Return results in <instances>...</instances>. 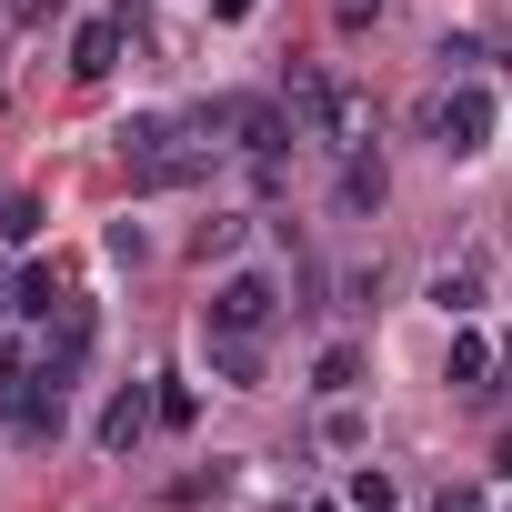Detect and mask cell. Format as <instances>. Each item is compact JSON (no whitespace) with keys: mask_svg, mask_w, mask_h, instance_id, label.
<instances>
[{"mask_svg":"<svg viewBox=\"0 0 512 512\" xmlns=\"http://www.w3.org/2000/svg\"><path fill=\"white\" fill-rule=\"evenodd\" d=\"M211 131L201 121H161V111H141V121H121V161H131V191H201L211 181Z\"/></svg>","mask_w":512,"mask_h":512,"instance_id":"6da1fadb","label":"cell"},{"mask_svg":"<svg viewBox=\"0 0 512 512\" xmlns=\"http://www.w3.org/2000/svg\"><path fill=\"white\" fill-rule=\"evenodd\" d=\"M282 111H292L312 141H332V151H372V101H362L342 71H322V61H292V81H282Z\"/></svg>","mask_w":512,"mask_h":512,"instance_id":"7a4b0ae2","label":"cell"},{"mask_svg":"<svg viewBox=\"0 0 512 512\" xmlns=\"http://www.w3.org/2000/svg\"><path fill=\"white\" fill-rule=\"evenodd\" d=\"M191 121H201L221 151H241V161H282V151H292V111H282V101H251V91H221V101H201Z\"/></svg>","mask_w":512,"mask_h":512,"instance_id":"3957f363","label":"cell"},{"mask_svg":"<svg viewBox=\"0 0 512 512\" xmlns=\"http://www.w3.org/2000/svg\"><path fill=\"white\" fill-rule=\"evenodd\" d=\"M282 322V292H272V272H231L211 302H201V332H241V342H262Z\"/></svg>","mask_w":512,"mask_h":512,"instance_id":"277c9868","label":"cell"},{"mask_svg":"<svg viewBox=\"0 0 512 512\" xmlns=\"http://www.w3.org/2000/svg\"><path fill=\"white\" fill-rule=\"evenodd\" d=\"M432 131H442V151L452 161H472V151H492V91H442V111H432Z\"/></svg>","mask_w":512,"mask_h":512,"instance_id":"5b68a950","label":"cell"},{"mask_svg":"<svg viewBox=\"0 0 512 512\" xmlns=\"http://www.w3.org/2000/svg\"><path fill=\"white\" fill-rule=\"evenodd\" d=\"M61 422H71V382H51V372H31V392H21V412H11V432H21V442H61Z\"/></svg>","mask_w":512,"mask_h":512,"instance_id":"8992f818","label":"cell"},{"mask_svg":"<svg viewBox=\"0 0 512 512\" xmlns=\"http://www.w3.org/2000/svg\"><path fill=\"white\" fill-rule=\"evenodd\" d=\"M121 41H131L121 11H111V21H81V41H71V81H111V71H121Z\"/></svg>","mask_w":512,"mask_h":512,"instance_id":"52a82bcc","label":"cell"},{"mask_svg":"<svg viewBox=\"0 0 512 512\" xmlns=\"http://www.w3.org/2000/svg\"><path fill=\"white\" fill-rule=\"evenodd\" d=\"M151 422H161V402H151L141 382H121V392L101 402V452H131V442H141Z\"/></svg>","mask_w":512,"mask_h":512,"instance_id":"ba28073f","label":"cell"},{"mask_svg":"<svg viewBox=\"0 0 512 512\" xmlns=\"http://www.w3.org/2000/svg\"><path fill=\"white\" fill-rule=\"evenodd\" d=\"M382 191H392L382 151H342V211H352V221H372V211H382Z\"/></svg>","mask_w":512,"mask_h":512,"instance_id":"9c48e42d","label":"cell"},{"mask_svg":"<svg viewBox=\"0 0 512 512\" xmlns=\"http://www.w3.org/2000/svg\"><path fill=\"white\" fill-rule=\"evenodd\" d=\"M442 382H452V392H492V342H482V332H452Z\"/></svg>","mask_w":512,"mask_h":512,"instance_id":"30bf717a","label":"cell"},{"mask_svg":"<svg viewBox=\"0 0 512 512\" xmlns=\"http://www.w3.org/2000/svg\"><path fill=\"white\" fill-rule=\"evenodd\" d=\"M201 342H211V372L221 382H241V392L262 382V342H241V332H201Z\"/></svg>","mask_w":512,"mask_h":512,"instance_id":"8fae6325","label":"cell"},{"mask_svg":"<svg viewBox=\"0 0 512 512\" xmlns=\"http://www.w3.org/2000/svg\"><path fill=\"white\" fill-rule=\"evenodd\" d=\"M61 302H71V282H61V272H21V282H11V312H31V322H51Z\"/></svg>","mask_w":512,"mask_h":512,"instance_id":"7c38bea8","label":"cell"},{"mask_svg":"<svg viewBox=\"0 0 512 512\" xmlns=\"http://www.w3.org/2000/svg\"><path fill=\"white\" fill-rule=\"evenodd\" d=\"M352 382H362V342H332V352L312 362V392H332V402H342Z\"/></svg>","mask_w":512,"mask_h":512,"instance_id":"4fadbf2b","label":"cell"},{"mask_svg":"<svg viewBox=\"0 0 512 512\" xmlns=\"http://www.w3.org/2000/svg\"><path fill=\"white\" fill-rule=\"evenodd\" d=\"M432 302H442V312H452V322H462V312H472V302H482V262H452V272H442V282H432Z\"/></svg>","mask_w":512,"mask_h":512,"instance_id":"5bb4252c","label":"cell"},{"mask_svg":"<svg viewBox=\"0 0 512 512\" xmlns=\"http://www.w3.org/2000/svg\"><path fill=\"white\" fill-rule=\"evenodd\" d=\"M0 241H41V191H11V201H0Z\"/></svg>","mask_w":512,"mask_h":512,"instance_id":"9a60e30c","label":"cell"},{"mask_svg":"<svg viewBox=\"0 0 512 512\" xmlns=\"http://www.w3.org/2000/svg\"><path fill=\"white\" fill-rule=\"evenodd\" d=\"M21 392H31V352H0V422L21 412Z\"/></svg>","mask_w":512,"mask_h":512,"instance_id":"2e32d148","label":"cell"},{"mask_svg":"<svg viewBox=\"0 0 512 512\" xmlns=\"http://www.w3.org/2000/svg\"><path fill=\"white\" fill-rule=\"evenodd\" d=\"M151 402H161V432H191V412H201V402H191V382H161Z\"/></svg>","mask_w":512,"mask_h":512,"instance_id":"e0dca14e","label":"cell"},{"mask_svg":"<svg viewBox=\"0 0 512 512\" xmlns=\"http://www.w3.org/2000/svg\"><path fill=\"white\" fill-rule=\"evenodd\" d=\"M322 442H332V452H352V442H362V412H352V392L322 412Z\"/></svg>","mask_w":512,"mask_h":512,"instance_id":"ac0fdd59","label":"cell"},{"mask_svg":"<svg viewBox=\"0 0 512 512\" xmlns=\"http://www.w3.org/2000/svg\"><path fill=\"white\" fill-rule=\"evenodd\" d=\"M352 512H392V472H352Z\"/></svg>","mask_w":512,"mask_h":512,"instance_id":"d6986e66","label":"cell"},{"mask_svg":"<svg viewBox=\"0 0 512 512\" xmlns=\"http://www.w3.org/2000/svg\"><path fill=\"white\" fill-rule=\"evenodd\" d=\"M61 11H71V0H11V21H21V31H51Z\"/></svg>","mask_w":512,"mask_h":512,"instance_id":"ffe728a7","label":"cell"},{"mask_svg":"<svg viewBox=\"0 0 512 512\" xmlns=\"http://www.w3.org/2000/svg\"><path fill=\"white\" fill-rule=\"evenodd\" d=\"M432 512H482V492H442V502H432Z\"/></svg>","mask_w":512,"mask_h":512,"instance_id":"44dd1931","label":"cell"},{"mask_svg":"<svg viewBox=\"0 0 512 512\" xmlns=\"http://www.w3.org/2000/svg\"><path fill=\"white\" fill-rule=\"evenodd\" d=\"M372 11H382V0H342V21H372Z\"/></svg>","mask_w":512,"mask_h":512,"instance_id":"7402d4cb","label":"cell"},{"mask_svg":"<svg viewBox=\"0 0 512 512\" xmlns=\"http://www.w3.org/2000/svg\"><path fill=\"white\" fill-rule=\"evenodd\" d=\"M302 512H342V502H302Z\"/></svg>","mask_w":512,"mask_h":512,"instance_id":"603a6c76","label":"cell"},{"mask_svg":"<svg viewBox=\"0 0 512 512\" xmlns=\"http://www.w3.org/2000/svg\"><path fill=\"white\" fill-rule=\"evenodd\" d=\"M502 472H512V432H502Z\"/></svg>","mask_w":512,"mask_h":512,"instance_id":"cb8c5ba5","label":"cell"},{"mask_svg":"<svg viewBox=\"0 0 512 512\" xmlns=\"http://www.w3.org/2000/svg\"><path fill=\"white\" fill-rule=\"evenodd\" d=\"M0 312H11V282H0Z\"/></svg>","mask_w":512,"mask_h":512,"instance_id":"d4e9b609","label":"cell"},{"mask_svg":"<svg viewBox=\"0 0 512 512\" xmlns=\"http://www.w3.org/2000/svg\"><path fill=\"white\" fill-rule=\"evenodd\" d=\"M502 352H512V342H502Z\"/></svg>","mask_w":512,"mask_h":512,"instance_id":"484cf974","label":"cell"}]
</instances>
